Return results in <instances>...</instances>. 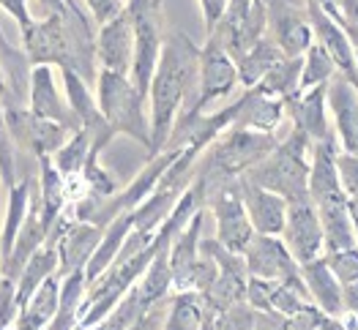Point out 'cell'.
Segmentation results:
<instances>
[{
	"instance_id": "6da1fadb",
	"label": "cell",
	"mask_w": 358,
	"mask_h": 330,
	"mask_svg": "<svg viewBox=\"0 0 358 330\" xmlns=\"http://www.w3.org/2000/svg\"><path fill=\"white\" fill-rule=\"evenodd\" d=\"M22 50L30 66L71 68L90 88L96 85V30L77 0H66L63 11L33 20L22 28Z\"/></svg>"
},
{
	"instance_id": "7a4b0ae2",
	"label": "cell",
	"mask_w": 358,
	"mask_h": 330,
	"mask_svg": "<svg viewBox=\"0 0 358 330\" xmlns=\"http://www.w3.org/2000/svg\"><path fill=\"white\" fill-rule=\"evenodd\" d=\"M197 58H200V47L183 30L164 33L162 55H159V63H156V71L150 77L148 88V158H153L156 153L164 150L167 140H170V131H173L176 120H178L186 101H189V96H192V88H197Z\"/></svg>"
},
{
	"instance_id": "3957f363",
	"label": "cell",
	"mask_w": 358,
	"mask_h": 330,
	"mask_svg": "<svg viewBox=\"0 0 358 330\" xmlns=\"http://www.w3.org/2000/svg\"><path fill=\"white\" fill-rule=\"evenodd\" d=\"M276 142L279 140L273 134L230 126L203 150V156L197 158L194 175L206 180L208 188L227 183V180H236L246 175L252 167H257L271 150L276 148Z\"/></svg>"
},
{
	"instance_id": "277c9868",
	"label": "cell",
	"mask_w": 358,
	"mask_h": 330,
	"mask_svg": "<svg viewBox=\"0 0 358 330\" xmlns=\"http://www.w3.org/2000/svg\"><path fill=\"white\" fill-rule=\"evenodd\" d=\"M309 161H312V142L299 128H290V134L282 142H276V148L241 178L266 191H273L290 202V200L306 197Z\"/></svg>"
},
{
	"instance_id": "5b68a950",
	"label": "cell",
	"mask_w": 358,
	"mask_h": 330,
	"mask_svg": "<svg viewBox=\"0 0 358 330\" xmlns=\"http://www.w3.org/2000/svg\"><path fill=\"white\" fill-rule=\"evenodd\" d=\"M96 104L113 134H126L150 153V120L145 112L148 98L131 85L129 77L101 71L96 74Z\"/></svg>"
},
{
	"instance_id": "8992f818",
	"label": "cell",
	"mask_w": 358,
	"mask_h": 330,
	"mask_svg": "<svg viewBox=\"0 0 358 330\" xmlns=\"http://www.w3.org/2000/svg\"><path fill=\"white\" fill-rule=\"evenodd\" d=\"M162 6L164 0H126V11L134 25V60H131L129 80L145 98H148L150 77L156 71V63L162 55V41H164Z\"/></svg>"
},
{
	"instance_id": "52a82bcc",
	"label": "cell",
	"mask_w": 358,
	"mask_h": 330,
	"mask_svg": "<svg viewBox=\"0 0 358 330\" xmlns=\"http://www.w3.org/2000/svg\"><path fill=\"white\" fill-rule=\"evenodd\" d=\"M238 85V71H236V60L224 52V47L206 36V44L200 47V58H197V93H194V104L183 112H194V115H206L210 104L227 98Z\"/></svg>"
},
{
	"instance_id": "ba28073f",
	"label": "cell",
	"mask_w": 358,
	"mask_h": 330,
	"mask_svg": "<svg viewBox=\"0 0 358 330\" xmlns=\"http://www.w3.org/2000/svg\"><path fill=\"white\" fill-rule=\"evenodd\" d=\"M206 208H210V213H213L216 240L224 248H230L233 254H243L249 240L255 238V230H252V221L246 216L243 200H241V178L208 188V205Z\"/></svg>"
},
{
	"instance_id": "9c48e42d",
	"label": "cell",
	"mask_w": 358,
	"mask_h": 330,
	"mask_svg": "<svg viewBox=\"0 0 358 330\" xmlns=\"http://www.w3.org/2000/svg\"><path fill=\"white\" fill-rule=\"evenodd\" d=\"M0 115H3V126H6L14 148L28 150L36 158L52 156L74 134L60 123L36 118L33 112H28V107H0Z\"/></svg>"
},
{
	"instance_id": "30bf717a",
	"label": "cell",
	"mask_w": 358,
	"mask_h": 330,
	"mask_svg": "<svg viewBox=\"0 0 358 330\" xmlns=\"http://www.w3.org/2000/svg\"><path fill=\"white\" fill-rule=\"evenodd\" d=\"M279 238L299 265L323 257V224H320V213L309 197H299L287 202L285 230Z\"/></svg>"
},
{
	"instance_id": "8fae6325",
	"label": "cell",
	"mask_w": 358,
	"mask_h": 330,
	"mask_svg": "<svg viewBox=\"0 0 358 330\" xmlns=\"http://www.w3.org/2000/svg\"><path fill=\"white\" fill-rule=\"evenodd\" d=\"M268 33L285 58H301L312 44V25L306 17V0H266Z\"/></svg>"
},
{
	"instance_id": "7c38bea8",
	"label": "cell",
	"mask_w": 358,
	"mask_h": 330,
	"mask_svg": "<svg viewBox=\"0 0 358 330\" xmlns=\"http://www.w3.org/2000/svg\"><path fill=\"white\" fill-rule=\"evenodd\" d=\"M243 262L249 276L263 281H273V284L301 281V265L276 235H255L243 248Z\"/></svg>"
},
{
	"instance_id": "4fadbf2b",
	"label": "cell",
	"mask_w": 358,
	"mask_h": 330,
	"mask_svg": "<svg viewBox=\"0 0 358 330\" xmlns=\"http://www.w3.org/2000/svg\"><path fill=\"white\" fill-rule=\"evenodd\" d=\"M306 17H309V25H312V36H315V44H320L329 58L336 63V71L348 80L358 85V63L353 55V44L348 38V33L342 28V22L336 17H331L329 11L312 0H306Z\"/></svg>"
},
{
	"instance_id": "5bb4252c",
	"label": "cell",
	"mask_w": 358,
	"mask_h": 330,
	"mask_svg": "<svg viewBox=\"0 0 358 330\" xmlns=\"http://www.w3.org/2000/svg\"><path fill=\"white\" fill-rule=\"evenodd\" d=\"M131 60H134V25L123 6L118 17H113L96 30V66L101 71L129 77Z\"/></svg>"
},
{
	"instance_id": "9a60e30c",
	"label": "cell",
	"mask_w": 358,
	"mask_h": 330,
	"mask_svg": "<svg viewBox=\"0 0 358 330\" xmlns=\"http://www.w3.org/2000/svg\"><path fill=\"white\" fill-rule=\"evenodd\" d=\"M326 107H329L331 128L339 142V150L358 156V88L336 74L326 85Z\"/></svg>"
},
{
	"instance_id": "2e32d148",
	"label": "cell",
	"mask_w": 358,
	"mask_h": 330,
	"mask_svg": "<svg viewBox=\"0 0 358 330\" xmlns=\"http://www.w3.org/2000/svg\"><path fill=\"white\" fill-rule=\"evenodd\" d=\"M336 156L339 142L331 131L329 137L317 145H312V161H309V180H306V197L320 208L331 202H345L339 172H336Z\"/></svg>"
},
{
	"instance_id": "e0dca14e",
	"label": "cell",
	"mask_w": 358,
	"mask_h": 330,
	"mask_svg": "<svg viewBox=\"0 0 358 330\" xmlns=\"http://www.w3.org/2000/svg\"><path fill=\"white\" fill-rule=\"evenodd\" d=\"M28 112L36 118L52 120L66 126L69 131H77V120L71 115L66 96H60L58 82H55V68L52 66H33L30 68V88H28Z\"/></svg>"
},
{
	"instance_id": "ac0fdd59",
	"label": "cell",
	"mask_w": 358,
	"mask_h": 330,
	"mask_svg": "<svg viewBox=\"0 0 358 330\" xmlns=\"http://www.w3.org/2000/svg\"><path fill=\"white\" fill-rule=\"evenodd\" d=\"M285 118H290L293 128H299L312 145L323 142L334 131L329 123V107H326V85L299 90L296 96H290L285 101Z\"/></svg>"
},
{
	"instance_id": "d6986e66",
	"label": "cell",
	"mask_w": 358,
	"mask_h": 330,
	"mask_svg": "<svg viewBox=\"0 0 358 330\" xmlns=\"http://www.w3.org/2000/svg\"><path fill=\"white\" fill-rule=\"evenodd\" d=\"M241 200H243V208H246V216L252 221L255 235H276V238L282 235L285 216H287L285 197L241 178Z\"/></svg>"
},
{
	"instance_id": "ffe728a7",
	"label": "cell",
	"mask_w": 358,
	"mask_h": 330,
	"mask_svg": "<svg viewBox=\"0 0 358 330\" xmlns=\"http://www.w3.org/2000/svg\"><path fill=\"white\" fill-rule=\"evenodd\" d=\"M203 218L206 210L194 213L192 221L180 230L167 246L170 257V273H173V292H189L192 290V270L200 257V238H203Z\"/></svg>"
},
{
	"instance_id": "44dd1931",
	"label": "cell",
	"mask_w": 358,
	"mask_h": 330,
	"mask_svg": "<svg viewBox=\"0 0 358 330\" xmlns=\"http://www.w3.org/2000/svg\"><path fill=\"white\" fill-rule=\"evenodd\" d=\"M233 104H236V115H233L236 128H252V131L273 134L276 126L285 118V101L271 98L257 88L246 90Z\"/></svg>"
},
{
	"instance_id": "7402d4cb",
	"label": "cell",
	"mask_w": 358,
	"mask_h": 330,
	"mask_svg": "<svg viewBox=\"0 0 358 330\" xmlns=\"http://www.w3.org/2000/svg\"><path fill=\"white\" fill-rule=\"evenodd\" d=\"M301 278L312 306H317L329 317H342V284L336 281L323 257L301 265Z\"/></svg>"
},
{
	"instance_id": "603a6c76",
	"label": "cell",
	"mask_w": 358,
	"mask_h": 330,
	"mask_svg": "<svg viewBox=\"0 0 358 330\" xmlns=\"http://www.w3.org/2000/svg\"><path fill=\"white\" fill-rule=\"evenodd\" d=\"M38 208H41V224L50 232L52 224L66 213V200H69V180L60 175L50 156L38 158Z\"/></svg>"
},
{
	"instance_id": "cb8c5ba5",
	"label": "cell",
	"mask_w": 358,
	"mask_h": 330,
	"mask_svg": "<svg viewBox=\"0 0 358 330\" xmlns=\"http://www.w3.org/2000/svg\"><path fill=\"white\" fill-rule=\"evenodd\" d=\"M131 227H134V210L120 213V216H115V218L104 227V235L99 240V246H96L90 262L85 265V281H88V284H93L99 276H104L107 268L115 262V257L120 254V248H123V243L129 238Z\"/></svg>"
},
{
	"instance_id": "d4e9b609",
	"label": "cell",
	"mask_w": 358,
	"mask_h": 330,
	"mask_svg": "<svg viewBox=\"0 0 358 330\" xmlns=\"http://www.w3.org/2000/svg\"><path fill=\"white\" fill-rule=\"evenodd\" d=\"M58 303H60V276L55 273V276H50V278L22 303V308H20L17 320H14V328L44 330L52 322V317L58 314Z\"/></svg>"
},
{
	"instance_id": "484cf974",
	"label": "cell",
	"mask_w": 358,
	"mask_h": 330,
	"mask_svg": "<svg viewBox=\"0 0 358 330\" xmlns=\"http://www.w3.org/2000/svg\"><path fill=\"white\" fill-rule=\"evenodd\" d=\"M282 58H285L282 50L276 47V41L266 33L260 41H255L246 52H241L238 58H236L238 85H243L246 90L257 88V82H260Z\"/></svg>"
},
{
	"instance_id": "4316f807",
	"label": "cell",
	"mask_w": 358,
	"mask_h": 330,
	"mask_svg": "<svg viewBox=\"0 0 358 330\" xmlns=\"http://www.w3.org/2000/svg\"><path fill=\"white\" fill-rule=\"evenodd\" d=\"M317 213H320V224H323V254L358 246L356 230H353V221H350V210H348V200L320 205Z\"/></svg>"
},
{
	"instance_id": "83f0119b",
	"label": "cell",
	"mask_w": 358,
	"mask_h": 330,
	"mask_svg": "<svg viewBox=\"0 0 358 330\" xmlns=\"http://www.w3.org/2000/svg\"><path fill=\"white\" fill-rule=\"evenodd\" d=\"M55 273H58V251H55V246L44 243L17 276V306L22 308V303Z\"/></svg>"
},
{
	"instance_id": "f1b7e54d",
	"label": "cell",
	"mask_w": 358,
	"mask_h": 330,
	"mask_svg": "<svg viewBox=\"0 0 358 330\" xmlns=\"http://www.w3.org/2000/svg\"><path fill=\"white\" fill-rule=\"evenodd\" d=\"M30 197H33V180L22 178L8 188V210H6V224L0 230V260L11 251L14 238L25 221V213L30 208Z\"/></svg>"
},
{
	"instance_id": "f546056e",
	"label": "cell",
	"mask_w": 358,
	"mask_h": 330,
	"mask_svg": "<svg viewBox=\"0 0 358 330\" xmlns=\"http://www.w3.org/2000/svg\"><path fill=\"white\" fill-rule=\"evenodd\" d=\"M206 317V303L197 292H173L162 330H200Z\"/></svg>"
},
{
	"instance_id": "4dcf8cb0",
	"label": "cell",
	"mask_w": 358,
	"mask_h": 330,
	"mask_svg": "<svg viewBox=\"0 0 358 330\" xmlns=\"http://www.w3.org/2000/svg\"><path fill=\"white\" fill-rule=\"evenodd\" d=\"M301 60L303 58H282L257 82V90L271 98H279V101H287L290 96H296L301 82Z\"/></svg>"
},
{
	"instance_id": "1f68e13d",
	"label": "cell",
	"mask_w": 358,
	"mask_h": 330,
	"mask_svg": "<svg viewBox=\"0 0 358 330\" xmlns=\"http://www.w3.org/2000/svg\"><path fill=\"white\" fill-rule=\"evenodd\" d=\"M88 153H90V134L85 128H77L50 158H52L55 170H58L63 178L77 180L80 172H83V167H85V161H88Z\"/></svg>"
},
{
	"instance_id": "d6a6232c",
	"label": "cell",
	"mask_w": 358,
	"mask_h": 330,
	"mask_svg": "<svg viewBox=\"0 0 358 330\" xmlns=\"http://www.w3.org/2000/svg\"><path fill=\"white\" fill-rule=\"evenodd\" d=\"M301 58L303 60H301L299 90L317 88V85H329L331 80L339 74V71H336V63L329 58V52H326L320 44H312Z\"/></svg>"
},
{
	"instance_id": "836d02e7",
	"label": "cell",
	"mask_w": 358,
	"mask_h": 330,
	"mask_svg": "<svg viewBox=\"0 0 358 330\" xmlns=\"http://www.w3.org/2000/svg\"><path fill=\"white\" fill-rule=\"evenodd\" d=\"M323 260L342 287L358 284V246L342 248V251H329V254H323Z\"/></svg>"
},
{
	"instance_id": "e575fe53",
	"label": "cell",
	"mask_w": 358,
	"mask_h": 330,
	"mask_svg": "<svg viewBox=\"0 0 358 330\" xmlns=\"http://www.w3.org/2000/svg\"><path fill=\"white\" fill-rule=\"evenodd\" d=\"M255 322H257V311L246 300L216 314V330H255Z\"/></svg>"
},
{
	"instance_id": "d590c367",
	"label": "cell",
	"mask_w": 358,
	"mask_h": 330,
	"mask_svg": "<svg viewBox=\"0 0 358 330\" xmlns=\"http://www.w3.org/2000/svg\"><path fill=\"white\" fill-rule=\"evenodd\" d=\"M336 172H339V186L348 202H358V156L339 150L336 156Z\"/></svg>"
},
{
	"instance_id": "8d00e7d4",
	"label": "cell",
	"mask_w": 358,
	"mask_h": 330,
	"mask_svg": "<svg viewBox=\"0 0 358 330\" xmlns=\"http://www.w3.org/2000/svg\"><path fill=\"white\" fill-rule=\"evenodd\" d=\"M20 314V306H17V281L14 278H6L0 273V325H14Z\"/></svg>"
},
{
	"instance_id": "74e56055",
	"label": "cell",
	"mask_w": 358,
	"mask_h": 330,
	"mask_svg": "<svg viewBox=\"0 0 358 330\" xmlns=\"http://www.w3.org/2000/svg\"><path fill=\"white\" fill-rule=\"evenodd\" d=\"M170 298L173 295H167L164 300H159V303H153V306H148L131 325L126 330H162V325H164V317H167V308H170Z\"/></svg>"
},
{
	"instance_id": "f35d334b",
	"label": "cell",
	"mask_w": 358,
	"mask_h": 330,
	"mask_svg": "<svg viewBox=\"0 0 358 330\" xmlns=\"http://www.w3.org/2000/svg\"><path fill=\"white\" fill-rule=\"evenodd\" d=\"M85 6H88L90 20L99 22V25H104V22H110L113 17H118L126 3H123V0H85Z\"/></svg>"
},
{
	"instance_id": "ab89813d",
	"label": "cell",
	"mask_w": 358,
	"mask_h": 330,
	"mask_svg": "<svg viewBox=\"0 0 358 330\" xmlns=\"http://www.w3.org/2000/svg\"><path fill=\"white\" fill-rule=\"evenodd\" d=\"M0 11H6V14H11V17L17 20V25H20V30H22V28H28L30 22L36 20V17L30 14L28 0H0Z\"/></svg>"
},
{
	"instance_id": "60d3db41",
	"label": "cell",
	"mask_w": 358,
	"mask_h": 330,
	"mask_svg": "<svg viewBox=\"0 0 358 330\" xmlns=\"http://www.w3.org/2000/svg\"><path fill=\"white\" fill-rule=\"evenodd\" d=\"M339 22H342V20H339ZM342 28H345L348 38H350V44H353V55H356V63H358V28L348 25V22H342Z\"/></svg>"
},
{
	"instance_id": "b9f144b4",
	"label": "cell",
	"mask_w": 358,
	"mask_h": 330,
	"mask_svg": "<svg viewBox=\"0 0 358 330\" xmlns=\"http://www.w3.org/2000/svg\"><path fill=\"white\" fill-rule=\"evenodd\" d=\"M38 3L44 6L47 14H58V11H63V6H66V0H38Z\"/></svg>"
},
{
	"instance_id": "7bdbcfd3",
	"label": "cell",
	"mask_w": 358,
	"mask_h": 330,
	"mask_svg": "<svg viewBox=\"0 0 358 330\" xmlns=\"http://www.w3.org/2000/svg\"><path fill=\"white\" fill-rule=\"evenodd\" d=\"M312 3H317V6H323V8L329 11L331 17H339V3H342V0H312Z\"/></svg>"
},
{
	"instance_id": "ee69618b",
	"label": "cell",
	"mask_w": 358,
	"mask_h": 330,
	"mask_svg": "<svg viewBox=\"0 0 358 330\" xmlns=\"http://www.w3.org/2000/svg\"><path fill=\"white\" fill-rule=\"evenodd\" d=\"M200 330H216V314L213 311H206V317H203V325Z\"/></svg>"
},
{
	"instance_id": "f6af8a7d",
	"label": "cell",
	"mask_w": 358,
	"mask_h": 330,
	"mask_svg": "<svg viewBox=\"0 0 358 330\" xmlns=\"http://www.w3.org/2000/svg\"><path fill=\"white\" fill-rule=\"evenodd\" d=\"M3 101H6V82H3V74H0V107H3Z\"/></svg>"
},
{
	"instance_id": "bcb514c9",
	"label": "cell",
	"mask_w": 358,
	"mask_h": 330,
	"mask_svg": "<svg viewBox=\"0 0 358 330\" xmlns=\"http://www.w3.org/2000/svg\"><path fill=\"white\" fill-rule=\"evenodd\" d=\"M0 330H17L14 325H0Z\"/></svg>"
},
{
	"instance_id": "7dc6e473",
	"label": "cell",
	"mask_w": 358,
	"mask_h": 330,
	"mask_svg": "<svg viewBox=\"0 0 358 330\" xmlns=\"http://www.w3.org/2000/svg\"><path fill=\"white\" fill-rule=\"evenodd\" d=\"M123 3H126V0H123Z\"/></svg>"
},
{
	"instance_id": "c3c4849f",
	"label": "cell",
	"mask_w": 358,
	"mask_h": 330,
	"mask_svg": "<svg viewBox=\"0 0 358 330\" xmlns=\"http://www.w3.org/2000/svg\"><path fill=\"white\" fill-rule=\"evenodd\" d=\"M77 330H80V328H77Z\"/></svg>"
},
{
	"instance_id": "681fc988",
	"label": "cell",
	"mask_w": 358,
	"mask_h": 330,
	"mask_svg": "<svg viewBox=\"0 0 358 330\" xmlns=\"http://www.w3.org/2000/svg\"><path fill=\"white\" fill-rule=\"evenodd\" d=\"M356 88H358V85H356Z\"/></svg>"
}]
</instances>
